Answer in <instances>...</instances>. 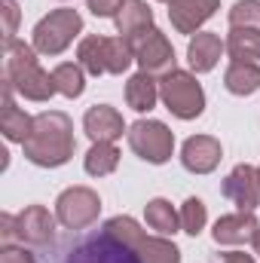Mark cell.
I'll return each instance as SVG.
<instances>
[{"mask_svg":"<svg viewBox=\"0 0 260 263\" xmlns=\"http://www.w3.org/2000/svg\"><path fill=\"white\" fill-rule=\"evenodd\" d=\"M73 123L62 110H43L34 117V129L22 144L25 159L40 168H59L73 156Z\"/></svg>","mask_w":260,"mask_h":263,"instance_id":"obj_1","label":"cell"},{"mask_svg":"<svg viewBox=\"0 0 260 263\" xmlns=\"http://www.w3.org/2000/svg\"><path fill=\"white\" fill-rule=\"evenodd\" d=\"M159 98H162L165 110L178 120H196L205 110V92L196 83V77L187 73V70L165 73L162 83H159Z\"/></svg>","mask_w":260,"mask_h":263,"instance_id":"obj_2","label":"cell"},{"mask_svg":"<svg viewBox=\"0 0 260 263\" xmlns=\"http://www.w3.org/2000/svg\"><path fill=\"white\" fill-rule=\"evenodd\" d=\"M80 31H83V18L77 9H67V6L52 9L34 25V49L43 55H62Z\"/></svg>","mask_w":260,"mask_h":263,"instance_id":"obj_3","label":"cell"},{"mask_svg":"<svg viewBox=\"0 0 260 263\" xmlns=\"http://www.w3.org/2000/svg\"><path fill=\"white\" fill-rule=\"evenodd\" d=\"M129 147L150 165H162L175 153V132L159 120H138L129 126Z\"/></svg>","mask_w":260,"mask_h":263,"instance_id":"obj_4","label":"cell"},{"mask_svg":"<svg viewBox=\"0 0 260 263\" xmlns=\"http://www.w3.org/2000/svg\"><path fill=\"white\" fill-rule=\"evenodd\" d=\"M101 214V199L89 187H67L55 199V217L65 230H86L98 220Z\"/></svg>","mask_w":260,"mask_h":263,"instance_id":"obj_5","label":"cell"},{"mask_svg":"<svg viewBox=\"0 0 260 263\" xmlns=\"http://www.w3.org/2000/svg\"><path fill=\"white\" fill-rule=\"evenodd\" d=\"M129 43H132V49H135V62L141 65L144 73H150V77H165V73L178 70V67H175V62H178V59H175V49H172L169 37H165L159 28H150V31L138 34Z\"/></svg>","mask_w":260,"mask_h":263,"instance_id":"obj_6","label":"cell"},{"mask_svg":"<svg viewBox=\"0 0 260 263\" xmlns=\"http://www.w3.org/2000/svg\"><path fill=\"white\" fill-rule=\"evenodd\" d=\"M224 196L230 199L233 205H239V211H254L260 205V178H257V168L242 162L236 165L227 181H224Z\"/></svg>","mask_w":260,"mask_h":263,"instance_id":"obj_7","label":"cell"},{"mask_svg":"<svg viewBox=\"0 0 260 263\" xmlns=\"http://www.w3.org/2000/svg\"><path fill=\"white\" fill-rule=\"evenodd\" d=\"M220 156H224V147H220V141L211 138V135H193V138H187L184 147H181V162H184V168L193 172V175H208V172H214V168L220 165Z\"/></svg>","mask_w":260,"mask_h":263,"instance_id":"obj_8","label":"cell"},{"mask_svg":"<svg viewBox=\"0 0 260 263\" xmlns=\"http://www.w3.org/2000/svg\"><path fill=\"white\" fill-rule=\"evenodd\" d=\"M83 132L92 138V144H98V141L114 144V141L123 138L126 123H123V114H120L117 107H110V104H95V107H89L86 117H83Z\"/></svg>","mask_w":260,"mask_h":263,"instance_id":"obj_9","label":"cell"},{"mask_svg":"<svg viewBox=\"0 0 260 263\" xmlns=\"http://www.w3.org/2000/svg\"><path fill=\"white\" fill-rule=\"evenodd\" d=\"M220 0H172L169 3V18L178 34H196L214 12Z\"/></svg>","mask_w":260,"mask_h":263,"instance_id":"obj_10","label":"cell"},{"mask_svg":"<svg viewBox=\"0 0 260 263\" xmlns=\"http://www.w3.org/2000/svg\"><path fill=\"white\" fill-rule=\"evenodd\" d=\"M55 220L43 205H28L18 217H15V230H18V239L28 242V245H46L52 242L55 236Z\"/></svg>","mask_w":260,"mask_h":263,"instance_id":"obj_11","label":"cell"},{"mask_svg":"<svg viewBox=\"0 0 260 263\" xmlns=\"http://www.w3.org/2000/svg\"><path fill=\"white\" fill-rule=\"evenodd\" d=\"M3 83L12 86V92H18L28 101H49L55 95V80L49 70H43L40 65H31L25 70H18L15 77H3Z\"/></svg>","mask_w":260,"mask_h":263,"instance_id":"obj_12","label":"cell"},{"mask_svg":"<svg viewBox=\"0 0 260 263\" xmlns=\"http://www.w3.org/2000/svg\"><path fill=\"white\" fill-rule=\"evenodd\" d=\"M257 227L260 223H257V217H254V211H236V214L217 217L211 236H214L217 245H245V242L254 239Z\"/></svg>","mask_w":260,"mask_h":263,"instance_id":"obj_13","label":"cell"},{"mask_svg":"<svg viewBox=\"0 0 260 263\" xmlns=\"http://www.w3.org/2000/svg\"><path fill=\"white\" fill-rule=\"evenodd\" d=\"M224 52H227V43L217 34H211V31H199L187 43V62H190V67H193L196 73L214 70V65L220 62Z\"/></svg>","mask_w":260,"mask_h":263,"instance_id":"obj_14","label":"cell"},{"mask_svg":"<svg viewBox=\"0 0 260 263\" xmlns=\"http://www.w3.org/2000/svg\"><path fill=\"white\" fill-rule=\"evenodd\" d=\"M31 129H34V117H28L22 107H15L12 86L3 83V110H0V132H3V138L15 141V144H25Z\"/></svg>","mask_w":260,"mask_h":263,"instance_id":"obj_15","label":"cell"},{"mask_svg":"<svg viewBox=\"0 0 260 263\" xmlns=\"http://www.w3.org/2000/svg\"><path fill=\"white\" fill-rule=\"evenodd\" d=\"M114 22H117L120 37L135 40L138 34H144V31H150V28H153V9H150V3H147V0H126V3H123V9L114 15Z\"/></svg>","mask_w":260,"mask_h":263,"instance_id":"obj_16","label":"cell"},{"mask_svg":"<svg viewBox=\"0 0 260 263\" xmlns=\"http://www.w3.org/2000/svg\"><path fill=\"white\" fill-rule=\"evenodd\" d=\"M156 101H159V83L150 73L138 70L135 77H129V83H126V104H129L132 110L150 114L156 107Z\"/></svg>","mask_w":260,"mask_h":263,"instance_id":"obj_17","label":"cell"},{"mask_svg":"<svg viewBox=\"0 0 260 263\" xmlns=\"http://www.w3.org/2000/svg\"><path fill=\"white\" fill-rule=\"evenodd\" d=\"M104 239L110 242V245H117V248H123V251H129L135 254L138 251V245L147 239V233L138 227V220L135 217H110L107 223H104Z\"/></svg>","mask_w":260,"mask_h":263,"instance_id":"obj_18","label":"cell"},{"mask_svg":"<svg viewBox=\"0 0 260 263\" xmlns=\"http://www.w3.org/2000/svg\"><path fill=\"white\" fill-rule=\"evenodd\" d=\"M107 43H110V37H101V34L83 37L77 46V65H83V70L92 77L107 73Z\"/></svg>","mask_w":260,"mask_h":263,"instance_id":"obj_19","label":"cell"},{"mask_svg":"<svg viewBox=\"0 0 260 263\" xmlns=\"http://www.w3.org/2000/svg\"><path fill=\"white\" fill-rule=\"evenodd\" d=\"M227 52L233 62L260 65V31L257 28H233L227 37Z\"/></svg>","mask_w":260,"mask_h":263,"instance_id":"obj_20","label":"cell"},{"mask_svg":"<svg viewBox=\"0 0 260 263\" xmlns=\"http://www.w3.org/2000/svg\"><path fill=\"white\" fill-rule=\"evenodd\" d=\"M224 86L233 95H254L260 89V65L254 62H233L224 73Z\"/></svg>","mask_w":260,"mask_h":263,"instance_id":"obj_21","label":"cell"},{"mask_svg":"<svg viewBox=\"0 0 260 263\" xmlns=\"http://www.w3.org/2000/svg\"><path fill=\"white\" fill-rule=\"evenodd\" d=\"M144 220L150 230H156L159 236H175L181 230V214L172 208L169 199H150L144 205Z\"/></svg>","mask_w":260,"mask_h":263,"instance_id":"obj_22","label":"cell"},{"mask_svg":"<svg viewBox=\"0 0 260 263\" xmlns=\"http://www.w3.org/2000/svg\"><path fill=\"white\" fill-rule=\"evenodd\" d=\"M135 263H181V251L165 236H147L135 251Z\"/></svg>","mask_w":260,"mask_h":263,"instance_id":"obj_23","label":"cell"},{"mask_svg":"<svg viewBox=\"0 0 260 263\" xmlns=\"http://www.w3.org/2000/svg\"><path fill=\"white\" fill-rule=\"evenodd\" d=\"M83 165H86V172H89L92 178H104V175L117 172V165H120V150H117V144H107V141L92 144L89 153H86V159H83Z\"/></svg>","mask_w":260,"mask_h":263,"instance_id":"obj_24","label":"cell"},{"mask_svg":"<svg viewBox=\"0 0 260 263\" xmlns=\"http://www.w3.org/2000/svg\"><path fill=\"white\" fill-rule=\"evenodd\" d=\"M52 80H55V92L65 98H80L86 89V70H83V65H73V62H65V65L55 67Z\"/></svg>","mask_w":260,"mask_h":263,"instance_id":"obj_25","label":"cell"},{"mask_svg":"<svg viewBox=\"0 0 260 263\" xmlns=\"http://www.w3.org/2000/svg\"><path fill=\"white\" fill-rule=\"evenodd\" d=\"M37 65V49L22 43V40H9L3 46V77H15L18 70Z\"/></svg>","mask_w":260,"mask_h":263,"instance_id":"obj_26","label":"cell"},{"mask_svg":"<svg viewBox=\"0 0 260 263\" xmlns=\"http://www.w3.org/2000/svg\"><path fill=\"white\" fill-rule=\"evenodd\" d=\"M205 220H208V211H205V202H202V199L190 196L181 205V230H184V233L199 236V233L205 230Z\"/></svg>","mask_w":260,"mask_h":263,"instance_id":"obj_27","label":"cell"},{"mask_svg":"<svg viewBox=\"0 0 260 263\" xmlns=\"http://www.w3.org/2000/svg\"><path fill=\"white\" fill-rule=\"evenodd\" d=\"M230 28H257L260 31V0H236L230 9Z\"/></svg>","mask_w":260,"mask_h":263,"instance_id":"obj_28","label":"cell"},{"mask_svg":"<svg viewBox=\"0 0 260 263\" xmlns=\"http://www.w3.org/2000/svg\"><path fill=\"white\" fill-rule=\"evenodd\" d=\"M0 12H3V40H15V28H18V3L15 0H0Z\"/></svg>","mask_w":260,"mask_h":263,"instance_id":"obj_29","label":"cell"},{"mask_svg":"<svg viewBox=\"0 0 260 263\" xmlns=\"http://www.w3.org/2000/svg\"><path fill=\"white\" fill-rule=\"evenodd\" d=\"M126 0H86V6L92 9V15H101V18H114L120 9H123Z\"/></svg>","mask_w":260,"mask_h":263,"instance_id":"obj_30","label":"cell"},{"mask_svg":"<svg viewBox=\"0 0 260 263\" xmlns=\"http://www.w3.org/2000/svg\"><path fill=\"white\" fill-rule=\"evenodd\" d=\"M0 263H37V260H34V254L25 251V248L3 245V251H0Z\"/></svg>","mask_w":260,"mask_h":263,"instance_id":"obj_31","label":"cell"},{"mask_svg":"<svg viewBox=\"0 0 260 263\" xmlns=\"http://www.w3.org/2000/svg\"><path fill=\"white\" fill-rule=\"evenodd\" d=\"M12 239H18L15 217H12V214H3V217H0V242H3V245H9Z\"/></svg>","mask_w":260,"mask_h":263,"instance_id":"obj_32","label":"cell"},{"mask_svg":"<svg viewBox=\"0 0 260 263\" xmlns=\"http://www.w3.org/2000/svg\"><path fill=\"white\" fill-rule=\"evenodd\" d=\"M220 263H254V257L245 254V251H227V254L220 257Z\"/></svg>","mask_w":260,"mask_h":263,"instance_id":"obj_33","label":"cell"},{"mask_svg":"<svg viewBox=\"0 0 260 263\" xmlns=\"http://www.w3.org/2000/svg\"><path fill=\"white\" fill-rule=\"evenodd\" d=\"M251 245H254V254H260V227H257V233H254V239H251Z\"/></svg>","mask_w":260,"mask_h":263,"instance_id":"obj_34","label":"cell"},{"mask_svg":"<svg viewBox=\"0 0 260 263\" xmlns=\"http://www.w3.org/2000/svg\"><path fill=\"white\" fill-rule=\"evenodd\" d=\"M162 3H172V0H162Z\"/></svg>","mask_w":260,"mask_h":263,"instance_id":"obj_35","label":"cell"},{"mask_svg":"<svg viewBox=\"0 0 260 263\" xmlns=\"http://www.w3.org/2000/svg\"><path fill=\"white\" fill-rule=\"evenodd\" d=\"M257 178H260V168H257Z\"/></svg>","mask_w":260,"mask_h":263,"instance_id":"obj_36","label":"cell"}]
</instances>
